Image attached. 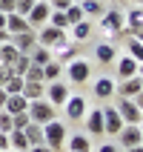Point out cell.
<instances>
[{
	"mask_svg": "<svg viewBox=\"0 0 143 152\" xmlns=\"http://www.w3.org/2000/svg\"><path fill=\"white\" fill-rule=\"evenodd\" d=\"M34 3H37V0H15V12L26 17L29 12H32V6H34Z\"/></svg>",
	"mask_w": 143,
	"mask_h": 152,
	"instance_id": "e575fe53",
	"label": "cell"
},
{
	"mask_svg": "<svg viewBox=\"0 0 143 152\" xmlns=\"http://www.w3.org/2000/svg\"><path fill=\"white\" fill-rule=\"evenodd\" d=\"M0 132H12V115L6 109H0Z\"/></svg>",
	"mask_w": 143,
	"mask_h": 152,
	"instance_id": "74e56055",
	"label": "cell"
},
{
	"mask_svg": "<svg viewBox=\"0 0 143 152\" xmlns=\"http://www.w3.org/2000/svg\"><path fill=\"white\" fill-rule=\"evenodd\" d=\"M46 23H49V26H54V29H63V32L69 29V20H66V15H63V12H52Z\"/></svg>",
	"mask_w": 143,
	"mask_h": 152,
	"instance_id": "1f68e13d",
	"label": "cell"
},
{
	"mask_svg": "<svg viewBox=\"0 0 143 152\" xmlns=\"http://www.w3.org/2000/svg\"><path fill=\"white\" fill-rule=\"evenodd\" d=\"M123 29H126L132 37H140V29H143V9H140V3L129 9V15H123Z\"/></svg>",
	"mask_w": 143,
	"mask_h": 152,
	"instance_id": "7c38bea8",
	"label": "cell"
},
{
	"mask_svg": "<svg viewBox=\"0 0 143 152\" xmlns=\"http://www.w3.org/2000/svg\"><path fill=\"white\" fill-rule=\"evenodd\" d=\"M132 3H135V6H137V3H140V0H132Z\"/></svg>",
	"mask_w": 143,
	"mask_h": 152,
	"instance_id": "c3c4849f",
	"label": "cell"
},
{
	"mask_svg": "<svg viewBox=\"0 0 143 152\" xmlns=\"http://www.w3.org/2000/svg\"><path fill=\"white\" fill-rule=\"evenodd\" d=\"M0 29H6V15L0 12Z\"/></svg>",
	"mask_w": 143,
	"mask_h": 152,
	"instance_id": "7dc6e473",
	"label": "cell"
},
{
	"mask_svg": "<svg viewBox=\"0 0 143 152\" xmlns=\"http://www.w3.org/2000/svg\"><path fill=\"white\" fill-rule=\"evenodd\" d=\"M26 112H29V121H32V124H40V126L57 118V109H54L46 98H40V101H29V109H26Z\"/></svg>",
	"mask_w": 143,
	"mask_h": 152,
	"instance_id": "7a4b0ae2",
	"label": "cell"
},
{
	"mask_svg": "<svg viewBox=\"0 0 143 152\" xmlns=\"http://www.w3.org/2000/svg\"><path fill=\"white\" fill-rule=\"evenodd\" d=\"M29 152H52L46 144H37V146H29Z\"/></svg>",
	"mask_w": 143,
	"mask_h": 152,
	"instance_id": "7bdbcfd3",
	"label": "cell"
},
{
	"mask_svg": "<svg viewBox=\"0 0 143 152\" xmlns=\"http://www.w3.org/2000/svg\"><path fill=\"white\" fill-rule=\"evenodd\" d=\"M115 138H120V144H118V146L129 149V146L143 144V129H140V124H123V129H120Z\"/></svg>",
	"mask_w": 143,
	"mask_h": 152,
	"instance_id": "ba28073f",
	"label": "cell"
},
{
	"mask_svg": "<svg viewBox=\"0 0 143 152\" xmlns=\"http://www.w3.org/2000/svg\"><path fill=\"white\" fill-rule=\"evenodd\" d=\"M9 149H15V152H29V141H26L23 129H12V132H9Z\"/></svg>",
	"mask_w": 143,
	"mask_h": 152,
	"instance_id": "484cf974",
	"label": "cell"
},
{
	"mask_svg": "<svg viewBox=\"0 0 143 152\" xmlns=\"http://www.w3.org/2000/svg\"><path fill=\"white\" fill-rule=\"evenodd\" d=\"M32 66V60H29V55H17L15 58V63H12V66H9V72H12V75H20L23 77L26 75V69Z\"/></svg>",
	"mask_w": 143,
	"mask_h": 152,
	"instance_id": "f546056e",
	"label": "cell"
},
{
	"mask_svg": "<svg viewBox=\"0 0 143 152\" xmlns=\"http://www.w3.org/2000/svg\"><path fill=\"white\" fill-rule=\"evenodd\" d=\"M6 152H15V149H6Z\"/></svg>",
	"mask_w": 143,
	"mask_h": 152,
	"instance_id": "681fc988",
	"label": "cell"
},
{
	"mask_svg": "<svg viewBox=\"0 0 143 152\" xmlns=\"http://www.w3.org/2000/svg\"><path fill=\"white\" fill-rule=\"evenodd\" d=\"M60 75H63V63H57V60L52 58L46 66H43V83H52V80H60Z\"/></svg>",
	"mask_w": 143,
	"mask_h": 152,
	"instance_id": "83f0119b",
	"label": "cell"
},
{
	"mask_svg": "<svg viewBox=\"0 0 143 152\" xmlns=\"http://www.w3.org/2000/svg\"><path fill=\"white\" fill-rule=\"evenodd\" d=\"M32 26H29V20H26L23 15H17V12H9L6 15V32L9 34H20V32H29Z\"/></svg>",
	"mask_w": 143,
	"mask_h": 152,
	"instance_id": "d6986e66",
	"label": "cell"
},
{
	"mask_svg": "<svg viewBox=\"0 0 143 152\" xmlns=\"http://www.w3.org/2000/svg\"><path fill=\"white\" fill-rule=\"evenodd\" d=\"M72 95V89H69V83H63V77L60 80H52V83H46V89H43V98L57 109V106H63L66 103V98Z\"/></svg>",
	"mask_w": 143,
	"mask_h": 152,
	"instance_id": "5b68a950",
	"label": "cell"
},
{
	"mask_svg": "<svg viewBox=\"0 0 143 152\" xmlns=\"http://www.w3.org/2000/svg\"><path fill=\"white\" fill-rule=\"evenodd\" d=\"M129 58L143 60V40L140 37H132V40H129Z\"/></svg>",
	"mask_w": 143,
	"mask_h": 152,
	"instance_id": "836d02e7",
	"label": "cell"
},
{
	"mask_svg": "<svg viewBox=\"0 0 143 152\" xmlns=\"http://www.w3.org/2000/svg\"><path fill=\"white\" fill-rule=\"evenodd\" d=\"M86 135H103V109H97V106H94V109H86Z\"/></svg>",
	"mask_w": 143,
	"mask_h": 152,
	"instance_id": "5bb4252c",
	"label": "cell"
},
{
	"mask_svg": "<svg viewBox=\"0 0 143 152\" xmlns=\"http://www.w3.org/2000/svg\"><path fill=\"white\" fill-rule=\"evenodd\" d=\"M26 124H29V112H17V115H12V129H23Z\"/></svg>",
	"mask_w": 143,
	"mask_h": 152,
	"instance_id": "8d00e7d4",
	"label": "cell"
},
{
	"mask_svg": "<svg viewBox=\"0 0 143 152\" xmlns=\"http://www.w3.org/2000/svg\"><path fill=\"white\" fill-rule=\"evenodd\" d=\"M0 12H3V15L15 12V0H0Z\"/></svg>",
	"mask_w": 143,
	"mask_h": 152,
	"instance_id": "f35d334b",
	"label": "cell"
},
{
	"mask_svg": "<svg viewBox=\"0 0 143 152\" xmlns=\"http://www.w3.org/2000/svg\"><path fill=\"white\" fill-rule=\"evenodd\" d=\"M115 109L120 112V118H123V124H140V121H143L140 98H120Z\"/></svg>",
	"mask_w": 143,
	"mask_h": 152,
	"instance_id": "277c9868",
	"label": "cell"
},
{
	"mask_svg": "<svg viewBox=\"0 0 143 152\" xmlns=\"http://www.w3.org/2000/svg\"><path fill=\"white\" fill-rule=\"evenodd\" d=\"M140 92H143V77L135 75V77H126L115 95H120V98H140Z\"/></svg>",
	"mask_w": 143,
	"mask_h": 152,
	"instance_id": "2e32d148",
	"label": "cell"
},
{
	"mask_svg": "<svg viewBox=\"0 0 143 152\" xmlns=\"http://www.w3.org/2000/svg\"><path fill=\"white\" fill-rule=\"evenodd\" d=\"M9 149V132H0V152Z\"/></svg>",
	"mask_w": 143,
	"mask_h": 152,
	"instance_id": "b9f144b4",
	"label": "cell"
},
{
	"mask_svg": "<svg viewBox=\"0 0 143 152\" xmlns=\"http://www.w3.org/2000/svg\"><path fill=\"white\" fill-rule=\"evenodd\" d=\"M66 77H69V83H75V86H80V83H86L89 77H92V63L86 58H75V60H69L66 66Z\"/></svg>",
	"mask_w": 143,
	"mask_h": 152,
	"instance_id": "3957f363",
	"label": "cell"
},
{
	"mask_svg": "<svg viewBox=\"0 0 143 152\" xmlns=\"http://www.w3.org/2000/svg\"><path fill=\"white\" fill-rule=\"evenodd\" d=\"M63 15H66L69 26H72V23H80V20H83V12H80V6H77V0H75V3H72L69 9H66V12H63Z\"/></svg>",
	"mask_w": 143,
	"mask_h": 152,
	"instance_id": "d6a6232c",
	"label": "cell"
},
{
	"mask_svg": "<svg viewBox=\"0 0 143 152\" xmlns=\"http://www.w3.org/2000/svg\"><path fill=\"white\" fill-rule=\"evenodd\" d=\"M23 80H43V66H29L26 69V75H23Z\"/></svg>",
	"mask_w": 143,
	"mask_h": 152,
	"instance_id": "d590c367",
	"label": "cell"
},
{
	"mask_svg": "<svg viewBox=\"0 0 143 152\" xmlns=\"http://www.w3.org/2000/svg\"><path fill=\"white\" fill-rule=\"evenodd\" d=\"M94 58H97V63H103V66H109V63H115L118 60V46L109 40H100L97 46H94Z\"/></svg>",
	"mask_w": 143,
	"mask_h": 152,
	"instance_id": "9a60e30c",
	"label": "cell"
},
{
	"mask_svg": "<svg viewBox=\"0 0 143 152\" xmlns=\"http://www.w3.org/2000/svg\"><path fill=\"white\" fill-rule=\"evenodd\" d=\"M77 6H80L83 17H100L103 12H106L103 0H77Z\"/></svg>",
	"mask_w": 143,
	"mask_h": 152,
	"instance_id": "7402d4cb",
	"label": "cell"
},
{
	"mask_svg": "<svg viewBox=\"0 0 143 152\" xmlns=\"http://www.w3.org/2000/svg\"><path fill=\"white\" fill-rule=\"evenodd\" d=\"M43 89H46V83H43V80H26L20 95H23L26 101H40V98H43Z\"/></svg>",
	"mask_w": 143,
	"mask_h": 152,
	"instance_id": "603a6c76",
	"label": "cell"
},
{
	"mask_svg": "<svg viewBox=\"0 0 143 152\" xmlns=\"http://www.w3.org/2000/svg\"><path fill=\"white\" fill-rule=\"evenodd\" d=\"M66 138H69V129H66V124H63L60 118L49 121V124H43V144L49 146L52 152H63Z\"/></svg>",
	"mask_w": 143,
	"mask_h": 152,
	"instance_id": "6da1fadb",
	"label": "cell"
},
{
	"mask_svg": "<svg viewBox=\"0 0 143 152\" xmlns=\"http://www.w3.org/2000/svg\"><path fill=\"white\" fill-rule=\"evenodd\" d=\"M63 37H66V32H63V29H54V26H40V29H37V43H40V46H54V43H60L63 40Z\"/></svg>",
	"mask_w": 143,
	"mask_h": 152,
	"instance_id": "4fadbf2b",
	"label": "cell"
},
{
	"mask_svg": "<svg viewBox=\"0 0 143 152\" xmlns=\"http://www.w3.org/2000/svg\"><path fill=\"white\" fill-rule=\"evenodd\" d=\"M23 135H26V141H29V146H37V144H43V126L40 124H26L23 126Z\"/></svg>",
	"mask_w": 143,
	"mask_h": 152,
	"instance_id": "4316f807",
	"label": "cell"
},
{
	"mask_svg": "<svg viewBox=\"0 0 143 152\" xmlns=\"http://www.w3.org/2000/svg\"><path fill=\"white\" fill-rule=\"evenodd\" d=\"M9 37H12V34H9L6 29H0V43H9Z\"/></svg>",
	"mask_w": 143,
	"mask_h": 152,
	"instance_id": "ee69618b",
	"label": "cell"
},
{
	"mask_svg": "<svg viewBox=\"0 0 143 152\" xmlns=\"http://www.w3.org/2000/svg\"><path fill=\"white\" fill-rule=\"evenodd\" d=\"M100 29L106 32V37H115V34H120V32H123V15H120L118 9L103 12V15H100Z\"/></svg>",
	"mask_w": 143,
	"mask_h": 152,
	"instance_id": "52a82bcc",
	"label": "cell"
},
{
	"mask_svg": "<svg viewBox=\"0 0 143 152\" xmlns=\"http://www.w3.org/2000/svg\"><path fill=\"white\" fill-rule=\"evenodd\" d=\"M118 75L126 80V77H135V75H140V60H135V58H120L118 60Z\"/></svg>",
	"mask_w": 143,
	"mask_h": 152,
	"instance_id": "ffe728a7",
	"label": "cell"
},
{
	"mask_svg": "<svg viewBox=\"0 0 143 152\" xmlns=\"http://www.w3.org/2000/svg\"><path fill=\"white\" fill-rule=\"evenodd\" d=\"M92 92L97 95L100 101H109L112 95L118 92V83H115L112 77H97V80H94V86H92Z\"/></svg>",
	"mask_w": 143,
	"mask_h": 152,
	"instance_id": "ac0fdd59",
	"label": "cell"
},
{
	"mask_svg": "<svg viewBox=\"0 0 143 152\" xmlns=\"http://www.w3.org/2000/svg\"><path fill=\"white\" fill-rule=\"evenodd\" d=\"M9 43H12V46L20 52V55H29V52L37 46V32H34V29H29V32L12 34V37H9Z\"/></svg>",
	"mask_w": 143,
	"mask_h": 152,
	"instance_id": "8fae6325",
	"label": "cell"
},
{
	"mask_svg": "<svg viewBox=\"0 0 143 152\" xmlns=\"http://www.w3.org/2000/svg\"><path fill=\"white\" fill-rule=\"evenodd\" d=\"M17 55H20V52H17L12 43H0V66H12Z\"/></svg>",
	"mask_w": 143,
	"mask_h": 152,
	"instance_id": "f1b7e54d",
	"label": "cell"
},
{
	"mask_svg": "<svg viewBox=\"0 0 143 152\" xmlns=\"http://www.w3.org/2000/svg\"><path fill=\"white\" fill-rule=\"evenodd\" d=\"M3 109H6L9 115H17V112H26V109H29V101H26L23 95H9Z\"/></svg>",
	"mask_w": 143,
	"mask_h": 152,
	"instance_id": "d4e9b609",
	"label": "cell"
},
{
	"mask_svg": "<svg viewBox=\"0 0 143 152\" xmlns=\"http://www.w3.org/2000/svg\"><path fill=\"white\" fill-rule=\"evenodd\" d=\"M120 129H123V118H120V112L115 106H103V135H118Z\"/></svg>",
	"mask_w": 143,
	"mask_h": 152,
	"instance_id": "9c48e42d",
	"label": "cell"
},
{
	"mask_svg": "<svg viewBox=\"0 0 143 152\" xmlns=\"http://www.w3.org/2000/svg\"><path fill=\"white\" fill-rule=\"evenodd\" d=\"M69 29H72V40H75V43L89 40V34H92V23H89V17H83L80 23H72Z\"/></svg>",
	"mask_w": 143,
	"mask_h": 152,
	"instance_id": "44dd1931",
	"label": "cell"
},
{
	"mask_svg": "<svg viewBox=\"0 0 143 152\" xmlns=\"http://www.w3.org/2000/svg\"><path fill=\"white\" fill-rule=\"evenodd\" d=\"M9 77H12V72H9V66H0V89H3V83H6Z\"/></svg>",
	"mask_w": 143,
	"mask_h": 152,
	"instance_id": "60d3db41",
	"label": "cell"
},
{
	"mask_svg": "<svg viewBox=\"0 0 143 152\" xmlns=\"http://www.w3.org/2000/svg\"><path fill=\"white\" fill-rule=\"evenodd\" d=\"M86 109H89V103H86V98L83 95H69L66 98V103H63V115H66V121H83L86 118Z\"/></svg>",
	"mask_w": 143,
	"mask_h": 152,
	"instance_id": "8992f818",
	"label": "cell"
},
{
	"mask_svg": "<svg viewBox=\"0 0 143 152\" xmlns=\"http://www.w3.org/2000/svg\"><path fill=\"white\" fill-rule=\"evenodd\" d=\"M6 98H9V95L3 92V89H0V109H3V106H6Z\"/></svg>",
	"mask_w": 143,
	"mask_h": 152,
	"instance_id": "f6af8a7d",
	"label": "cell"
},
{
	"mask_svg": "<svg viewBox=\"0 0 143 152\" xmlns=\"http://www.w3.org/2000/svg\"><path fill=\"white\" fill-rule=\"evenodd\" d=\"M97 152H120V146L118 144H100V146H97Z\"/></svg>",
	"mask_w": 143,
	"mask_h": 152,
	"instance_id": "ab89813d",
	"label": "cell"
},
{
	"mask_svg": "<svg viewBox=\"0 0 143 152\" xmlns=\"http://www.w3.org/2000/svg\"><path fill=\"white\" fill-rule=\"evenodd\" d=\"M66 152H92V138H86V132L66 138Z\"/></svg>",
	"mask_w": 143,
	"mask_h": 152,
	"instance_id": "e0dca14e",
	"label": "cell"
},
{
	"mask_svg": "<svg viewBox=\"0 0 143 152\" xmlns=\"http://www.w3.org/2000/svg\"><path fill=\"white\" fill-rule=\"evenodd\" d=\"M49 15H52L49 3H46V0H37V3L32 6V12L26 15V20H29V26H32L34 32H37L40 26H46V20H49Z\"/></svg>",
	"mask_w": 143,
	"mask_h": 152,
	"instance_id": "30bf717a",
	"label": "cell"
},
{
	"mask_svg": "<svg viewBox=\"0 0 143 152\" xmlns=\"http://www.w3.org/2000/svg\"><path fill=\"white\" fill-rule=\"evenodd\" d=\"M126 152H143V146H140V144H137V146H129Z\"/></svg>",
	"mask_w": 143,
	"mask_h": 152,
	"instance_id": "bcb514c9",
	"label": "cell"
},
{
	"mask_svg": "<svg viewBox=\"0 0 143 152\" xmlns=\"http://www.w3.org/2000/svg\"><path fill=\"white\" fill-rule=\"evenodd\" d=\"M29 60H32L34 66H46V63L52 60V49H49V46H40V43H37V46L29 52Z\"/></svg>",
	"mask_w": 143,
	"mask_h": 152,
	"instance_id": "cb8c5ba5",
	"label": "cell"
},
{
	"mask_svg": "<svg viewBox=\"0 0 143 152\" xmlns=\"http://www.w3.org/2000/svg\"><path fill=\"white\" fill-rule=\"evenodd\" d=\"M23 83H26V80L20 75H12L6 83H3V92H6V95H20V92H23Z\"/></svg>",
	"mask_w": 143,
	"mask_h": 152,
	"instance_id": "4dcf8cb0",
	"label": "cell"
}]
</instances>
